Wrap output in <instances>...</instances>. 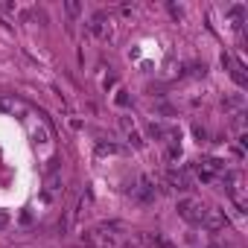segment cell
Wrapping results in <instances>:
<instances>
[{"label": "cell", "mask_w": 248, "mask_h": 248, "mask_svg": "<svg viewBox=\"0 0 248 248\" xmlns=\"http://www.w3.org/2000/svg\"><path fill=\"white\" fill-rule=\"evenodd\" d=\"M132 196H135V202L138 204H155V199H158V190H155V181H152V175H140L138 178V187L132 190Z\"/></svg>", "instance_id": "3"}, {"label": "cell", "mask_w": 248, "mask_h": 248, "mask_svg": "<svg viewBox=\"0 0 248 248\" xmlns=\"http://www.w3.org/2000/svg\"><path fill=\"white\" fill-rule=\"evenodd\" d=\"M204 228H210V231H222V228H225V210H210V207H207Z\"/></svg>", "instance_id": "8"}, {"label": "cell", "mask_w": 248, "mask_h": 248, "mask_svg": "<svg viewBox=\"0 0 248 248\" xmlns=\"http://www.w3.org/2000/svg\"><path fill=\"white\" fill-rule=\"evenodd\" d=\"M149 132H152V138H158V140H161V138H167V129L161 126V123H155V120L149 123Z\"/></svg>", "instance_id": "13"}, {"label": "cell", "mask_w": 248, "mask_h": 248, "mask_svg": "<svg viewBox=\"0 0 248 248\" xmlns=\"http://www.w3.org/2000/svg\"><path fill=\"white\" fill-rule=\"evenodd\" d=\"M228 18H231L233 27L239 30V27H242V18H245V6H242V3H233V6L228 9Z\"/></svg>", "instance_id": "9"}, {"label": "cell", "mask_w": 248, "mask_h": 248, "mask_svg": "<svg viewBox=\"0 0 248 248\" xmlns=\"http://www.w3.org/2000/svg\"><path fill=\"white\" fill-rule=\"evenodd\" d=\"M222 102H225V108H242L245 96H242V93H233V96H225Z\"/></svg>", "instance_id": "12"}, {"label": "cell", "mask_w": 248, "mask_h": 248, "mask_svg": "<svg viewBox=\"0 0 248 248\" xmlns=\"http://www.w3.org/2000/svg\"><path fill=\"white\" fill-rule=\"evenodd\" d=\"M120 126H123V132H126V138H129V143H132L135 149H140V146H143L140 132H138V126H135V120H132V117H120Z\"/></svg>", "instance_id": "6"}, {"label": "cell", "mask_w": 248, "mask_h": 248, "mask_svg": "<svg viewBox=\"0 0 248 248\" xmlns=\"http://www.w3.org/2000/svg\"><path fill=\"white\" fill-rule=\"evenodd\" d=\"M193 135H196L199 140H207V129H202L199 123H196V126H193Z\"/></svg>", "instance_id": "18"}, {"label": "cell", "mask_w": 248, "mask_h": 248, "mask_svg": "<svg viewBox=\"0 0 248 248\" xmlns=\"http://www.w3.org/2000/svg\"><path fill=\"white\" fill-rule=\"evenodd\" d=\"M126 233L129 231L120 222H102L93 231H88L85 242L91 248H138V245H132V239H126Z\"/></svg>", "instance_id": "1"}, {"label": "cell", "mask_w": 248, "mask_h": 248, "mask_svg": "<svg viewBox=\"0 0 248 248\" xmlns=\"http://www.w3.org/2000/svg\"><path fill=\"white\" fill-rule=\"evenodd\" d=\"M88 32H91V35H96V38H108V35H111L108 15H105V12H96V15L88 21Z\"/></svg>", "instance_id": "5"}, {"label": "cell", "mask_w": 248, "mask_h": 248, "mask_svg": "<svg viewBox=\"0 0 248 248\" xmlns=\"http://www.w3.org/2000/svg\"><path fill=\"white\" fill-rule=\"evenodd\" d=\"M47 190H50V193L62 190V175H59V172H47Z\"/></svg>", "instance_id": "11"}, {"label": "cell", "mask_w": 248, "mask_h": 248, "mask_svg": "<svg viewBox=\"0 0 248 248\" xmlns=\"http://www.w3.org/2000/svg\"><path fill=\"white\" fill-rule=\"evenodd\" d=\"M187 70H190V76H204V70H207V67H204V64H190Z\"/></svg>", "instance_id": "17"}, {"label": "cell", "mask_w": 248, "mask_h": 248, "mask_svg": "<svg viewBox=\"0 0 248 248\" xmlns=\"http://www.w3.org/2000/svg\"><path fill=\"white\" fill-rule=\"evenodd\" d=\"M126 102H129V96H126V91H120V93H117V105H126Z\"/></svg>", "instance_id": "21"}, {"label": "cell", "mask_w": 248, "mask_h": 248, "mask_svg": "<svg viewBox=\"0 0 248 248\" xmlns=\"http://www.w3.org/2000/svg\"><path fill=\"white\" fill-rule=\"evenodd\" d=\"M242 117H245L242 111H236V114H233V120H231V126H233V129H242V126H245V120H242Z\"/></svg>", "instance_id": "16"}, {"label": "cell", "mask_w": 248, "mask_h": 248, "mask_svg": "<svg viewBox=\"0 0 248 248\" xmlns=\"http://www.w3.org/2000/svg\"><path fill=\"white\" fill-rule=\"evenodd\" d=\"M175 210H178V216H181L184 222H190V225H204L207 207H204L199 199H181V202L175 204Z\"/></svg>", "instance_id": "2"}, {"label": "cell", "mask_w": 248, "mask_h": 248, "mask_svg": "<svg viewBox=\"0 0 248 248\" xmlns=\"http://www.w3.org/2000/svg\"><path fill=\"white\" fill-rule=\"evenodd\" d=\"M64 9H67L70 15H79V12H82V3H79V0H67V3H64Z\"/></svg>", "instance_id": "15"}, {"label": "cell", "mask_w": 248, "mask_h": 248, "mask_svg": "<svg viewBox=\"0 0 248 248\" xmlns=\"http://www.w3.org/2000/svg\"><path fill=\"white\" fill-rule=\"evenodd\" d=\"M120 152V146L117 143H111V140H96V155H117Z\"/></svg>", "instance_id": "10"}, {"label": "cell", "mask_w": 248, "mask_h": 248, "mask_svg": "<svg viewBox=\"0 0 248 248\" xmlns=\"http://www.w3.org/2000/svg\"><path fill=\"white\" fill-rule=\"evenodd\" d=\"M3 228H9V213L0 210V231H3Z\"/></svg>", "instance_id": "19"}, {"label": "cell", "mask_w": 248, "mask_h": 248, "mask_svg": "<svg viewBox=\"0 0 248 248\" xmlns=\"http://www.w3.org/2000/svg\"><path fill=\"white\" fill-rule=\"evenodd\" d=\"M15 108H18V102H15V99L0 96V111H15Z\"/></svg>", "instance_id": "14"}, {"label": "cell", "mask_w": 248, "mask_h": 248, "mask_svg": "<svg viewBox=\"0 0 248 248\" xmlns=\"http://www.w3.org/2000/svg\"><path fill=\"white\" fill-rule=\"evenodd\" d=\"M167 181H170L175 190H190V178H187V172H181V170H175V167L167 170Z\"/></svg>", "instance_id": "7"}, {"label": "cell", "mask_w": 248, "mask_h": 248, "mask_svg": "<svg viewBox=\"0 0 248 248\" xmlns=\"http://www.w3.org/2000/svg\"><path fill=\"white\" fill-rule=\"evenodd\" d=\"M35 143H47V132L44 129H35Z\"/></svg>", "instance_id": "20"}, {"label": "cell", "mask_w": 248, "mask_h": 248, "mask_svg": "<svg viewBox=\"0 0 248 248\" xmlns=\"http://www.w3.org/2000/svg\"><path fill=\"white\" fill-rule=\"evenodd\" d=\"M222 64H225V67H231V79H233L239 88H245V85H248V76H245V64H242L239 59H233V56H222Z\"/></svg>", "instance_id": "4"}]
</instances>
